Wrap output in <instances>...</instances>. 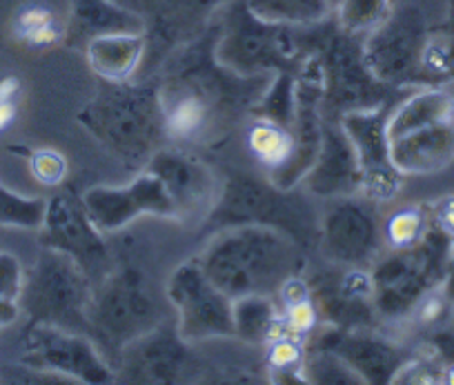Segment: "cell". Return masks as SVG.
Masks as SVG:
<instances>
[{
	"label": "cell",
	"mask_w": 454,
	"mask_h": 385,
	"mask_svg": "<svg viewBox=\"0 0 454 385\" xmlns=\"http://www.w3.org/2000/svg\"><path fill=\"white\" fill-rule=\"evenodd\" d=\"M141 16L145 59L137 78H152L163 60L185 43L194 41L232 0H116Z\"/></svg>",
	"instance_id": "4fadbf2b"
},
{
	"label": "cell",
	"mask_w": 454,
	"mask_h": 385,
	"mask_svg": "<svg viewBox=\"0 0 454 385\" xmlns=\"http://www.w3.org/2000/svg\"><path fill=\"white\" fill-rule=\"evenodd\" d=\"M14 34L29 47H47L60 41L65 28H60L51 10L43 5H27L16 14Z\"/></svg>",
	"instance_id": "4dcf8cb0"
},
{
	"label": "cell",
	"mask_w": 454,
	"mask_h": 385,
	"mask_svg": "<svg viewBox=\"0 0 454 385\" xmlns=\"http://www.w3.org/2000/svg\"><path fill=\"white\" fill-rule=\"evenodd\" d=\"M452 261V239L432 218L426 236L414 248L387 249L370 268L374 305L383 321L410 318L427 292L443 287Z\"/></svg>",
	"instance_id": "ba28073f"
},
{
	"label": "cell",
	"mask_w": 454,
	"mask_h": 385,
	"mask_svg": "<svg viewBox=\"0 0 454 385\" xmlns=\"http://www.w3.org/2000/svg\"><path fill=\"white\" fill-rule=\"evenodd\" d=\"M141 16L119 5L116 0H69V16L63 43L69 50H85L105 34L143 32Z\"/></svg>",
	"instance_id": "cb8c5ba5"
},
{
	"label": "cell",
	"mask_w": 454,
	"mask_h": 385,
	"mask_svg": "<svg viewBox=\"0 0 454 385\" xmlns=\"http://www.w3.org/2000/svg\"><path fill=\"white\" fill-rule=\"evenodd\" d=\"M432 223L430 205H405L383 221V240L387 249L414 248Z\"/></svg>",
	"instance_id": "f1b7e54d"
},
{
	"label": "cell",
	"mask_w": 454,
	"mask_h": 385,
	"mask_svg": "<svg viewBox=\"0 0 454 385\" xmlns=\"http://www.w3.org/2000/svg\"><path fill=\"white\" fill-rule=\"evenodd\" d=\"M19 78H0V132H5L7 127L14 125L16 114H19Z\"/></svg>",
	"instance_id": "d590c367"
},
{
	"label": "cell",
	"mask_w": 454,
	"mask_h": 385,
	"mask_svg": "<svg viewBox=\"0 0 454 385\" xmlns=\"http://www.w3.org/2000/svg\"><path fill=\"white\" fill-rule=\"evenodd\" d=\"M29 172L41 185L60 187L67 178V161L56 150H34L29 154Z\"/></svg>",
	"instance_id": "d6a6232c"
},
{
	"label": "cell",
	"mask_w": 454,
	"mask_h": 385,
	"mask_svg": "<svg viewBox=\"0 0 454 385\" xmlns=\"http://www.w3.org/2000/svg\"><path fill=\"white\" fill-rule=\"evenodd\" d=\"M20 305L19 301L7 299V296H0V327H7L19 318Z\"/></svg>",
	"instance_id": "8d00e7d4"
},
{
	"label": "cell",
	"mask_w": 454,
	"mask_h": 385,
	"mask_svg": "<svg viewBox=\"0 0 454 385\" xmlns=\"http://www.w3.org/2000/svg\"><path fill=\"white\" fill-rule=\"evenodd\" d=\"M301 183L309 194L321 199L361 194L359 161L340 118H323L317 161Z\"/></svg>",
	"instance_id": "603a6c76"
},
{
	"label": "cell",
	"mask_w": 454,
	"mask_h": 385,
	"mask_svg": "<svg viewBox=\"0 0 454 385\" xmlns=\"http://www.w3.org/2000/svg\"><path fill=\"white\" fill-rule=\"evenodd\" d=\"M47 200L29 199L0 185V225L19 230H38L45 218Z\"/></svg>",
	"instance_id": "1f68e13d"
},
{
	"label": "cell",
	"mask_w": 454,
	"mask_h": 385,
	"mask_svg": "<svg viewBox=\"0 0 454 385\" xmlns=\"http://www.w3.org/2000/svg\"><path fill=\"white\" fill-rule=\"evenodd\" d=\"M25 286V270L14 254L0 252V296L19 301Z\"/></svg>",
	"instance_id": "e575fe53"
},
{
	"label": "cell",
	"mask_w": 454,
	"mask_h": 385,
	"mask_svg": "<svg viewBox=\"0 0 454 385\" xmlns=\"http://www.w3.org/2000/svg\"><path fill=\"white\" fill-rule=\"evenodd\" d=\"M430 209L436 225L443 227V230L450 234V239H452V261H450V274L443 290L445 295H448V299L454 303V194L443 196V199H439L436 203H430Z\"/></svg>",
	"instance_id": "836d02e7"
},
{
	"label": "cell",
	"mask_w": 454,
	"mask_h": 385,
	"mask_svg": "<svg viewBox=\"0 0 454 385\" xmlns=\"http://www.w3.org/2000/svg\"><path fill=\"white\" fill-rule=\"evenodd\" d=\"M308 281L321 326L339 330L377 327L379 312L374 305L370 270L334 265L332 270L314 274Z\"/></svg>",
	"instance_id": "7402d4cb"
},
{
	"label": "cell",
	"mask_w": 454,
	"mask_h": 385,
	"mask_svg": "<svg viewBox=\"0 0 454 385\" xmlns=\"http://www.w3.org/2000/svg\"><path fill=\"white\" fill-rule=\"evenodd\" d=\"M308 348L327 350L346 363L361 379V383H396L414 354L374 327L364 330H339L323 326L308 341Z\"/></svg>",
	"instance_id": "ffe728a7"
},
{
	"label": "cell",
	"mask_w": 454,
	"mask_h": 385,
	"mask_svg": "<svg viewBox=\"0 0 454 385\" xmlns=\"http://www.w3.org/2000/svg\"><path fill=\"white\" fill-rule=\"evenodd\" d=\"M216 60L243 76L299 74L308 63L312 36L308 28L268 23L252 14L246 0L227 3L216 16Z\"/></svg>",
	"instance_id": "5b68a950"
},
{
	"label": "cell",
	"mask_w": 454,
	"mask_h": 385,
	"mask_svg": "<svg viewBox=\"0 0 454 385\" xmlns=\"http://www.w3.org/2000/svg\"><path fill=\"white\" fill-rule=\"evenodd\" d=\"M336 3H339V0H330V5H332V7H334V5H336Z\"/></svg>",
	"instance_id": "74e56055"
},
{
	"label": "cell",
	"mask_w": 454,
	"mask_h": 385,
	"mask_svg": "<svg viewBox=\"0 0 454 385\" xmlns=\"http://www.w3.org/2000/svg\"><path fill=\"white\" fill-rule=\"evenodd\" d=\"M94 281L78 261L56 249L43 248L36 263L25 272V286L19 296L20 312L32 323L90 336V303Z\"/></svg>",
	"instance_id": "30bf717a"
},
{
	"label": "cell",
	"mask_w": 454,
	"mask_h": 385,
	"mask_svg": "<svg viewBox=\"0 0 454 385\" xmlns=\"http://www.w3.org/2000/svg\"><path fill=\"white\" fill-rule=\"evenodd\" d=\"M318 249L334 265L372 268L386 249L383 221L379 218L377 203L365 199L364 194L332 200L321 218Z\"/></svg>",
	"instance_id": "5bb4252c"
},
{
	"label": "cell",
	"mask_w": 454,
	"mask_h": 385,
	"mask_svg": "<svg viewBox=\"0 0 454 385\" xmlns=\"http://www.w3.org/2000/svg\"><path fill=\"white\" fill-rule=\"evenodd\" d=\"M312 50L323 74V118L399 103L412 90H396L379 81L364 54V36L348 34L332 14L309 25Z\"/></svg>",
	"instance_id": "8992f818"
},
{
	"label": "cell",
	"mask_w": 454,
	"mask_h": 385,
	"mask_svg": "<svg viewBox=\"0 0 454 385\" xmlns=\"http://www.w3.org/2000/svg\"><path fill=\"white\" fill-rule=\"evenodd\" d=\"M90 339L114 367L123 348L165 321L150 279L134 265L112 268L98 283L90 303Z\"/></svg>",
	"instance_id": "9c48e42d"
},
{
	"label": "cell",
	"mask_w": 454,
	"mask_h": 385,
	"mask_svg": "<svg viewBox=\"0 0 454 385\" xmlns=\"http://www.w3.org/2000/svg\"><path fill=\"white\" fill-rule=\"evenodd\" d=\"M145 45L143 32H121L94 38L82 51L90 69L100 81L128 82L141 72Z\"/></svg>",
	"instance_id": "d4e9b609"
},
{
	"label": "cell",
	"mask_w": 454,
	"mask_h": 385,
	"mask_svg": "<svg viewBox=\"0 0 454 385\" xmlns=\"http://www.w3.org/2000/svg\"><path fill=\"white\" fill-rule=\"evenodd\" d=\"M252 14L268 23L308 28L325 20L332 14L330 0H246Z\"/></svg>",
	"instance_id": "4316f807"
},
{
	"label": "cell",
	"mask_w": 454,
	"mask_h": 385,
	"mask_svg": "<svg viewBox=\"0 0 454 385\" xmlns=\"http://www.w3.org/2000/svg\"><path fill=\"white\" fill-rule=\"evenodd\" d=\"M387 141L396 169L436 174L454 161V96L443 87H419L387 114Z\"/></svg>",
	"instance_id": "52a82bcc"
},
{
	"label": "cell",
	"mask_w": 454,
	"mask_h": 385,
	"mask_svg": "<svg viewBox=\"0 0 454 385\" xmlns=\"http://www.w3.org/2000/svg\"><path fill=\"white\" fill-rule=\"evenodd\" d=\"M194 259L214 286L234 301L274 296L287 279L303 274L308 252L274 227L232 225L214 232Z\"/></svg>",
	"instance_id": "7a4b0ae2"
},
{
	"label": "cell",
	"mask_w": 454,
	"mask_h": 385,
	"mask_svg": "<svg viewBox=\"0 0 454 385\" xmlns=\"http://www.w3.org/2000/svg\"><path fill=\"white\" fill-rule=\"evenodd\" d=\"M145 169L163 183L178 223L203 225L221 194V172L200 159L199 152L172 143L160 147Z\"/></svg>",
	"instance_id": "ac0fdd59"
},
{
	"label": "cell",
	"mask_w": 454,
	"mask_h": 385,
	"mask_svg": "<svg viewBox=\"0 0 454 385\" xmlns=\"http://www.w3.org/2000/svg\"><path fill=\"white\" fill-rule=\"evenodd\" d=\"M392 0H339L332 7V19L343 32L355 36H368L386 20Z\"/></svg>",
	"instance_id": "f546056e"
},
{
	"label": "cell",
	"mask_w": 454,
	"mask_h": 385,
	"mask_svg": "<svg viewBox=\"0 0 454 385\" xmlns=\"http://www.w3.org/2000/svg\"><path fill=\"white\" fill-rule=\"evenodd\" d=\"M263 348V361L268 365L270 381H274V383H290V381L305 383L303 365L305 354H308V341L287 334V332H277Z\"/></svg>",
	"instance_id": "83f0119b"
},
{
	"label": "cell",
	"mask_w": 454,
	"mask_h": 385,
	"mask_svg": "<svg viewBox=\"0 0 454 385\" xmlns=\"http://www.w3.org/2000/svg\"><path fill=\"white\" fill-rule=\"evenodd\" d=\"M82 205L91 223L103 234L125 230L141 216H159L176 221L174 205L163 183L143 169L128 185H96L82 194Z\"/></svg>",
	"instance_id": "44dd1931"
},
{
	"label": "cell",
	"mask_w": 454,
	"mask_h": 385,
	"mask_svg": "<svg viewBox=\"0 0 454 385\" xmlns=\"http://www.w3.org/2000/svg\"><path fill=\"white\" fill-rule=\"evenodd\" d=\"M432 29L419 5H392L386 20L364 38V54L374 76L396 90L426 87L421 60Z\"/></svg>",
	"instance_id": "8fae6325"
},
{
	"label": "cell",
	"mask_w": 454,
	"mask_h": 385,
	"mask_svg": "<svg viewBox=\"0 0 454 385\" xmlns=\"http://www.w3.org/2000/svg\"><path fill=\"white\" fill-rule=\"evenodd\" d=\"M76 121L128 172H143L160 147L169 145L163 105L154 78L128 82L100 81Z\"/></svg>",
	"instance_id": "3957f363"
},
{
	"label": "cell",
	"mask_w": 454,
	"mask_h": 385,
	"mask_svg": "<svg viewBox=\"0 0 454 385\" xmlns=\"http://www.w3.org/2000/svg\"><path fill=\"white\" fill-rule=\"evenodd\" d=\"M395 105L361 109L340 118L359 161L361 194L377 205L390 203L401 192L405 178L392 161L386 130L387 114Z\"/></svg>",
	"instance_id": "d6986e66"
},
{
	"label": "cell",
	"mask_w": 454,
	"mask_h": 385,
	"mask_svg": "<svg viewBox=\"0 0 454 385\" xmlns=\"http://www.w3.org/2000/svg\"><path fill=\"white\" fill-rule=\"evenodd\" d=\"M38 240L43 248L56 249L78 261L94 283L114 268L105 234L91 223L82 205V194L74 190H63L47 200Z\"/></svg>",
	"instance_id": "e0dca14e"
},
{
	"label": "cell",
	"mask_w": 454,
	"mask_h": 385,
	"mask_svg": "<svg viewBox=\"0 0 454 385\" xmlns=\"http://www.w3.org/2000/svg\"><path fill=\"white\" fill-rule=\"evenodd\" d=\"M281 312L274 296L252 295L234 299V336L243 343L263 348L278 332Z\"/></svg>",
	"instance_id": "484cf974"
},
{
	"label": "cell",
	"mask_w": 454,
	"mask_h": 385,
	"mask_svg": "<svg viewBox=\"0 0 454 385\" xmlns=\"http://www.w3.org/2000/svg\"><path fill=\"white\" fill-rule=\"evenodd\" d=\"M165 295L176 312L178 334L185 341L200 343L234 336V301L214 286L196 259L169 274Z\"/></svg>",
	"instance_id": "9a60e30c"
},
{
	"label": "cell",
	"mask_w": 454,
	"mask_h": 385,
	"mask_svg": "<svg viewBox=\"0 0 454 385\" xmlns=\"http://www.w3.org/2000/svg\"><path fill=\"white\" fill-rule=\"evenodd\" d=\"M23 363L51 372L67 383L98 385L116 381V372L90 336L43 323H29Z\"/></svg>",
	"instance_id": "2e32d148"
},
{
	"label": "cell",
	"mask_w": 454,
	"mask_h": 385,
	"mask_svg": "<svg viewBox=\"0 0 454 385\" xmlns=\"http://www.w3.org/2000/svg\"><path fill=\"white\" fill-rule=\"evenodd\" d=\"M114 372L116 381L123 383H190L209 379L207 363L168 318L125 345L114 363Z\"/></svg>",
	"instance_id": "7c38bea8"
},
{
	"label": "cell",
	"mask_w": 454,
	"mask_h": 385,
	"mask_svg": "<svg viewBox=\"0 0 454 385\" xmlns=\"http://www.w3.org/2000/svg\"><path fill=\"white\" fill-rule=\"evenodd\" d=\"M221 177V194L205 218V232L232 225H265L292 236L308 254L318 249L321 218L299 185L278 187L268 177H254L239 168H225Z\"/></svg>",
	"instance_id": "277c9868"
},
{
	"label": "cell",
	"mask_w": 454,
	"mask_h": 385,
	"mask_svg": "<svg viewBox=\"0 0 454 385\" xmlns=\"http://www.w3.org/2000/svg\"><path fill=\"white\" fill-rule=\"evenodd\" d=\"M218 20L174 50L152 78L159 87L172 145L218 150L268 90V76H243L216 60Z\"/></svg>",
	"instance_id": "6da1fadb"
}]
</instances>
